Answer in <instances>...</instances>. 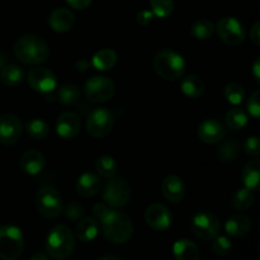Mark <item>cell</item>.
Wrapping results in <instances>:
<instances>
[{"mask_svg": "<svg viewBox=\"0 0 260 260\" xmlns=\"http://www.w3.org/2000/svg\"><path fill=\"white\" fill-rule=\"evenodd\" d=\"M99 223L104 238L113 244H124L134 234L131 220L121 211L109 208L106 215L99 218Z\"/></svg>", "mask_w": 260, "mask_h": 260, "instance_id": "obj_1", "label": "cell"}, {"mask_svg": "<svg viewBox=\"0 0 260 260\" xmlns=\"http://www.w3.org/2000/svg\"><path fill=\"white\" fill-rule=\"evenodd\" d=\"M14 55L25 65H40L50 57V48L43 38L36 35H24L14 45Z\"/></svg>", "mask_w": 260, "mask_h": 260, "instance_id": "obj_2", "label": "cell"}, {"mask_svg": "<svg viewBox=\"0 0 260 260\" xmlns=\"http://www.w3.org/2000/svg\"><path fill=\"white\" fill-rule=\"evenodd\" d=\"M75 248V236L69 226L56 225L48 231L46 238V250L51 258L65 260L73 254Z\"/></svg>", "mask_w": 260, "mask_h": 260, "instance_id": "obj_3", "label": "cell"}, {"mask_svg": "<svg viewBox=\"0 0 260 260\" xmlns=\"http://www.w3.org/2000/svg\"><path fill=\"white\" fill-rule=\"evenodd\" d=\"M154 68L157 75L161 76L162 79L174 81L184 75L187 65L182 55L169 48H165L159 51L155 56Z\"/></svg>", "mask_w": 260, "mask_h": 260, "instance_id": "obj_4", "label": "cell"}, {"mask_svg": "<svg viewBox=\"0 0 260 260\" xmlns=\"http://www.w3.org/2000/svg\"><path fill=\"white\" fill-rule=\"evenodd\" d=\"M23 249H24V238L20 229L13 225L0 226V259H19Z\"/></svg>", "mask_w": 260, "mask_h": 260, "instance_id": "obj_5", "label": "cell"}, {"mask_svg": "<svg viewBox=\"0 0 260 260\" xmlns=\"http://www.w3.org/2000/svg\"><path fill=\"white\" fill-rule=\"evenodd\" d=\"M36 207L45 218H56L62 212V198L52 187H43L36 194Z\"/></svg>", "mask_w": 260, "mask_h": 260, "instance_id": "obj_6", "label": "cell"}, {"mask_svg": "<svg viewBox=\"0 0 260 260\" xmlns=\"http://www.w3.org/2000/svg\"><path fill=\"white\" fill-rule=\"evenodd\" d=\"M114 114L107 108H96L90 112L86 121V131L94 139L108 136L114 127Z\"/></svg>", "mask_w": 260, "mask_h": 260, "instance_id": "obj_7", "label": "cell"}, {"mask_svg": "<svg viewBox=\"0 0 260 260\" xmlns=\"http://www.w3.org/2000/svg\"><path fill=\"white\" fill-rule=\"evenodd\" d=\"M131 197V187L123 178H109L103 189V200L111 207H123Z\"/></svg>", "mask_w": 260, "mask_h": 260, "instance_id": "obj_8", "label": "cell"}, {"mask_svg": "<svg viewBox=\"0 0 260 260\" xmlns=\"http://www.w3.org/2000/svg\"><path fill=\"white\" fill-rule=\"evenodd\" d=\"M192 231L201 240H212L220 234L221 223L217 216L208 211L198 212L192 220Z\"/></svg>", "mask_w": 260, "mask_h": 260, "instance_id": "obj_9", "label": "cell"}, {"mask_svg": "<svg viewBox=\"0 0 260 260\" xmlns=\"http://www.w3.org/2000/svg\"><path fill=\"white\" fill-rule=\"evenodd\" d=\"M221 41L230 46H238L245 40V28L235 17H222L215 27Z\"/></svg>", "mask_w": 260, "mask_h": 260, "instance_id": "obj_10", "label": "cell"}, {"mask_svg": "<svg viewBox=\"0 0 260 260\" xmlns=\"http://www.w3.org/2000/svg\"><path fill=\"white\" fill-rule=\"evenodd\" d=\"M116 93V86L111 79L106 76H91L85 83V94L89 101L95 103H106L111 101Z\"/></svg>", "mask_w": 260, "mask_h": 260, "instance_id": "obj_11", "label": "cell"}, {"mask_svg": "<svg viewBox=\"0 0 260 260\" xmlns=\"http://www.w3.org/2000/svg\"><path fill=\"white\" fill-rule=\"evenodd\" d=\"M27 81L33 90L41 94L52 93L57 85V78L55 74L50 69L42 66L30 69L27 75Z\"/></svg>", "mask_w": 260, "mask_h": 260, "instance_id": "obj_12", "label": "cell"}, {"mask_svg": "<svg viewBox=\"0 0 260 260\" xmlns=\"http://www.w3.org/2000/svg\"><path fill=\"white\" fill-rule=\"evenodd\" d=\"M23 126L20 119L14 114L0 116V144L12 146L19 141L22 136Z\"/></svg>", "mask_w": 260, "mask_h": 260, "instance_id": "obj_13", "label": "cell"}, {"mask_svg": "<svg viewBox=\"0 0 260 260\" xmlns=\"http://www.w3.org/2000/svg\"><path fill=\"white\" fill-rule=\"evenodd\" d=\"M172 213L160 203L150 205L145 211V221L155 231H165L172 225Z\"/></svg>", "mask_w": 260, "mask_h": 260, "instance_id": "obj_14", "label": "cell"}, {"mask_svg": "<svg viewBox=\"0 0 260 260\" xmlns=\"http://www.w3.org/2000/svg\"><path fill=\"white\" fill-rule=\"evenodd\" d=\"M197 135L205 144H218L225 137L226 129L221 122L216 119H206L198 126Z\"/></svg>", "mask_w": 260, "mask_h": 260, "instance_id": "obj_15", "label": "cell"}, {"mask_svg": "<svg viewBox=\"0 0 260 260\" xmlns=\"http://www.w3.org/2000/svg\"><path fill=\"white\" fill-rule=\"evenodd\" d=\"M80 131V119L73 112H63L56 122V132L62 140H73Z\"/></svg>", "mask_w": 260, "mask_h": 260, "instance_id": "obj_16", "label": "cell"}, {"mask_svg": "<svg viewBox=\"0 0 260 260\" xmlns=\"http://www.w3.org/2000/svg\"><path fill=\"white\" fill-rule=\"evenodd\" d=\"M74 22H75V17L73 12L66 8H57L48 17V24L51 29L57 33L69 32L73 28Z\"/></svg>", "mask_w": 260, "mask_h": 260, "instance_id": "obj_17", "label": "cell"}, {"mask_svg": "<svg viewBox=\"0 0 260 260\" xmlns=\"http://www.w3.org/2000/svg\"><path fill=\"white\" fill-rule=\"evenodd\" d=\"M161 190L164 197L167 198L169 202L178 203L184 198V182H183L182 178L178 177V175H168V177L162 180Z\"/></svg>", "mask_w": 260, "mask_h": 260, "instance_id": "obj_18", "label": "cell"}, {"mask_svg": "<svg viewBox=\"0 0 260 260\" xmlns=\"http://www.w3.org/2000/svg\"><path fill=\"white\" fill-rule=\"evenodd\" d=\"M46 165V159L43 154L38 150H28L20 157V168L23 172L29 175H37L43 170Z\"/></svg>", "mask_w": 260, "mask_h": 260, "instance_id": "obj_19", "label": "cell"}, {"mask_svg": "<svg viewBox=\"0 0 260 260\" xmlns=\"http://www.w3.org/2000/svg\"><path fill=\"white\" fill-rule=\"evenodd\" d=\"M76 190L84 198H90L101 190V178L94 173H84L76 182Z\"/></svg>", "mask_w": 260, "mask_h": 260, "instance_id": "obj_20", "label": "cell"}, {"mask_svg": "<svg viewBox=\"0 0 260 260\" xmlns=\"http://www.w3.org/2000/svg\"><path fill=\"white\" fill-rule=\"evenodd\" d=\"M251 221L245 215H234L226 221L225 230L233 238H243L250 231Z\"/></svg>", "mask_w": 260, "mask_h": 260, "instance_id": "obj_21", "label": "cell"}, {"mask_svg": "<svg viewBox=\"0 0 260 260\" xmlns=\"http://www.w3.org/2000/svg\"><path fill=\"white\" fill-rule=\"evenodd\" d=\"M173 254L175 260H200V250L193 241L180 239L173 245Z\"/></svg>", "mask_w": 260, "mask_h": 260, "instance_id": "obj_22", "label": "cell"}, {"mask_svg": "<svg viewBox=\"0 0 260 260\" xmlns=\"http://www.w3.org/2000/svg\"><path fill=\"white\" fill-rule=\"evenodd\" d=\"M241 179L246 189L251 192H258L260 187V162L259 160H253L244 167L241 173Z\"/></svg>", "mask_w": 260, "mask_h": 260, "instance_id": "obj_23", "label": "cell"}, {"mask_svg": "<svg viewBox=\"0 0 260 260\" xmlns=\"http://www.w3.org/2000/svg\"><path fill=\"white\" fill-rule=\"evenodd\" d=\"M99 231L98 222L94 217H86L76 225V236L83 243H90L96 238Z\"/></svg>", "mask_w": 260, "mask_h": 260, "instance_id": "obj_24", "label": "cell"}, {"mask_svg": "<svg viewBox=\"0 0 260 260\" xmlns=\"http://www.w3.org/2000/svg\"><path fill=\"white\" fill-rule=\"evenodd\" d=\"M117 62V53L112 48H103L98 51L91 58V66L99 71H108L113 69Z\"/></svg>", "mask_w": 260, "mask_h": 260, "instance_id": "obj_25", "label": "cell"}, {"mask_svg": "<svg viewBox=\"0 0 260 260\" xmlns=\"http://www.w3.org/2000/svg\"><path fill=\"white\" fill-rule=\"evenodd\" d=\"M180 88H182L184 95L192 99L200 98L205 93V84H203L202 79L197 75H189L183 79Z\"/></svg>", "mask_w": 260, "mask_h": 260, "instance_id": "obj_26", "label": "cell"}, {"mask_svg": "<svg viewBox=\"0 0 260 260\" xmlns=\"http://www.w3.org/2000/svg\"><path fill=\"white\" fill-rule=\"evenodd\" d=\"M0 79L4 85L14 88L24 80V71L20 66L5 65L0 71Z\"/></svg>", "mask_w": 260, "mask_h": 260, "instance_id": "obj_27", "label": "cell"}, {"mask_svg": "<svg viewBox=\"0 0 260 260\" xmlns=\"http://www.w3.org/2000/svg\"><path fill=\"white\" fill-rule=\"evenodd\" d=\"M254 201H255V198H254L253 192L246 189V188H241L234 193L231 205L238 211H248L254 205Z\"/></svg>", "mask_w": 260, "mask_h": 260, "instance_id": "obj_28", "label": "cell"}, {"mask_svg": "<svg viewBox=\"0 0 260 260\" xmlns=\"http://www.w3.org/2000/svg\"><path fill=\"white\" fill-rule=\"evenodd\" d=\"M218 159L222 162H233L238 160L240 156V147L235 140H228V141L222 142L217 151Z\"/></svg>", "mask_w": 260, "mask_h": 260, "instance_id": "obj_29", "label": "cell"}, {"mask_svg": "<svg viewBox=\"0 0 260 260\" xmlns=\"http://www.w3.org/2000/svg\"><path fill=\"white\" fill-rule=\"evenodd\" d=\"M57 99L63 106H75L80 99V90L74 84H65L58 89Z\"/></svg>", "mask_w": 260, "mask_h": 260, "instance_id": "obj_30", "label": "cell"}, {"mask_svg": "<svg viewBox=\"0 0 260 260\" xmlns=\"http://www.w3.org/2000/svg\"><path fill=\"white\" fill-rule=\"evenodd\" d=\"M95 170L102 177L109 179V178L116 177L118 167H117V162L113 157L108 156V155H103V156L98 157V160L95 161Z\"/></svg>", "mask_w": 260, "mask_h": 260, "instance_id": "obj_31", "label": "cell"}, {"mask_svg": "<svg viewBox=\"0 0 260 260\" xmlns=\"http://www.w3.org/2000/svg\"><path fill=\"white\" fill-rule=\"evenodd\" d=\"M226 123L234 131L243 129L246 126V123H248V114L241 108H238V107L231 108L226 113Z\"/></svg>", "mask_w": 260, "mask_h": 260, "instance_id": "obj_32", "label": "cell"}, {"mask_svg": "<svg viewBox=\"0 0 260 260\" xmlns=\"http://www.w3.org/2000/svg\"><path fill=\"white\" fill-rule=\"evenodd\" d=\"M25 129H27V134L29 135V137H32L33 140H43L50 132L48 124L41 118H33L28 121L25 124Z\"/></svg>", "mask_w": 260, "mask_h": 260, "instance_id": "obj_33", "label": "cell"}, {"mask_svg": "<svg viewBox=\"0 0 260 260\" xmlns=\"http://www.w3.org/2000/svg\"><path fill=\"white\" fill-rule=\"evenodd\" d=\"M213 32H215V25L211 20L207 19L196 20L190 28V33L197 40H208L213 35Z\"/></svg>", "mask_w": 260, "mask_h": 260, "instance_id": "obj_34", "label": "cell"}, {"mask_svg": "<svg viewBox=\"0 0 260 260\" xmlns=\"http://www.w3.org/2000/svg\"><path fill=\"white\" fill-rule=\"evenodd\" d=\"M150 7L154 17L168 18L174 10V3L173 0H150Z\"/></svg>", "mask_w": 260, "mask_h": 260, "instance_id": "obj_35", "label": "cell"}, {"mask_svg": "<svg viewBox=\"0 0 260 260\" xmlns=\"http://www.w3.org/2000/svg\"><path fill=\"white\" fill-rule=\"evenodd\" d=\"M223 94H225V98L228 99L229 103L239 106L244 101L245 90H244L243 85H240L239 83H230L225 86Z\"/></svg>", "mask_w": 260, "mask_h": 260, "instance_id": "obj_36", "label": "cell"}, {"mask_svg": "<svg viewBox=\"0 0 260 260\" xmlns=\"http://www.w3.org/2000/svg\"><path fill=\"white\" fill-rule=\"evenodd\" d=\"M212 250L216 255L218 256H228L233 250V244H231L230 239L226 236H216L212 239Z\"/></svg>", "mask_w": 260, "mask_h": 260, "instance_id": "obj_37", "label": "cell"}, {"mask_svg": "<svg viewBox=\"0 0 260 260\" xmlns=\"http://www.w3.org/2000/svg\"><path fill=\"white\" fill-rule=\"evenodd\" d=\"M62 212L66 218H69L71 221H76L83 217L84 213H85V210H84V207L79 202L70 201L65 207H62Z\"/></svg>", "mask_w": 260, "mask_h": 260, "instance_id": "obj_38", "label": "cell"}, {"mask_svg": "<svg viewBox=\"0 0 260 260\" xmlns=\"http://www.w3.org/2000/svg\"><path fill=\"white\" fill-rule=\"evenodd\" d=\"M259 96H260L259 90H255L253 94H251L250 98H249L248 101V112L250 113V116L255 119H258L260 117Z\"/></svg>", "mask_w": 260, "mask_h": 260, "instance_id": "obj_39", "label": "cell"}, {"mask_svg": "<svg viewBox=\"0 0 260 260\" xmlns=\"http://www.w3.org/2000/svg\"><path fill=\"white\" fill-rule=\"evenodd\" d=\"M244 150L248 155L253 157H258L260 154V142L259 139L256 136H251L249 137L248 140L244 144Z\"/></svg>", "mask_w": 260, "mask_h": 260, "instance_id": "obj_40", "label": "cell"}, {"mask_svg": "<svg viewBox=\"0 0 260 260\" xmlns=\"http://www.w3.org/2000/svg\"><path fill=\"white\" fill-rule=\"evenodd\" d=\"M152 19H154V14H152L151 10H141L136 15L137 23L141 25H149L152 22Z\"/></svg>", "mask_w": 260, "mask_h": 260, "instance_id": "obj_41", "label": "cell"}, {"mask_svg": "<svg viewBox=\"0 0 260 260\" xmlns=\"http://www.w3.org/2000/svg\"><path fill=\"white\" fill-rule=\"evenodd\" d=\"M66 2H68V4L70 5L71 8H74V9L83 10L85 9V8H88L93 0H66Z\"/></svg>", "mask_w": 260, "mask_h": 260, "instance_id": "obj_42", "label": "cell"}, {"mask_svg": "<svg viewBox=\"0 0 260 260\" xmlns=\"http://www.w3.org/2000/svg\"><path fill=\"white\" fill-rule=\"evenodd\" d=\"M250 40L254 45H260V23L255 22L250 29Z\"/></svg>", "mask_w": 260, "mask_h": 260, "instance_id": "obj_43", "label": "cell"}, {"mask_svg": "<svg viewBox=\"0 0 260 260\" xmlns=\"http://www.w3.org/2000/svg\"><path fill=\"white\" fill-rule=\"evenodd\" d=\"M108 210H109L108 206L103 205V203H95V205L93 206V215L99 220V218L103 217V216L106 215V212Z\"/></svg>", "mask_w": 260, "mask_h": 260, "instance_id": "obj_44", "label": "cell"}, {"mask_svg": "<svg viewBox=\"0 0 260 260\" xmlns=\"http://www.w3.org/2000/svg\"><path fill=\"white\" fill-rule=\"evenodd\" d=\"M253 75H254V78H255L256 83H260V60H259V57L256 58L255 62H254V65H253Z\"/></svg>", "mask_w": 260, "mask_h": 260, "instance_id": "obj_45", "label": "cell"}, {"mask_svg": "<svg viewBox=\"0 0 260 260\" xmlns=\"http://www.w3.org/2000/svg\"><path fill=\"white\" fill-rule=\"evenodd\" d=\"M75 66H76V69H78V70L85 71L86 69L89 68V62L86 60H84V58H80V60H79L78 62L75 63Z\"/></svg>", "mask_w": 260, "mask_h": 260, "instance_id": "obj_46", "label": "cell"}, {"mask_svg": "<svg viewBox=\"0 0 260 260\" xmlns=\"http://www.w3.org/2000/svg\"><path fill=\"white\" fill-rule=\"evenodd\" d=\"M29 260H48V256L43 253H36L35 255L30 256Z\"/></svg>", "mask_w": 260, "mask_h": 260, "instance_id": "obj_47", "label": "cell"}, {"mask_svg": "<svg viewBox=\"0 0 260 260\" xmlns=\"http://www.w3.org/2000/svg\"><path fill=\"white\" fill-rule=\"evenodd\" d=\"M98 260H121V259H118L117 256H114V255H106V256H102V258Z\"/></svg>", "mask_w": 260, "mask_h": 260, "instance_id": "obj_48", "label": "cell"}, {"mask_svg": "<svg viewBox=\"0 0 260 260\" xmlns=\"http://www.w3.org/2000/svg\"><path fill=\"white\" fill-rule=\"evenodd\" d=\"M5 66V57L4 55H3L2 52H0V71H2V69Z\"/></svg>", "mask_w": 260, "mask_h": 260, "instance_id": "obj_49", "label": "cell"}, {"mask_svg": "<svg viewBox=\"0 0 260 260\" xmlns=\"http://www.w3.org/2000/svg\"><path fill=\"white\" fill-rule=\"evenodd\" d=\"M256 260H258V259H256Z\"/></svg>", "mask_w": 260, "mask_h": 260, "instance_id": "obj_50", "label": "cell"}]
</instances>
